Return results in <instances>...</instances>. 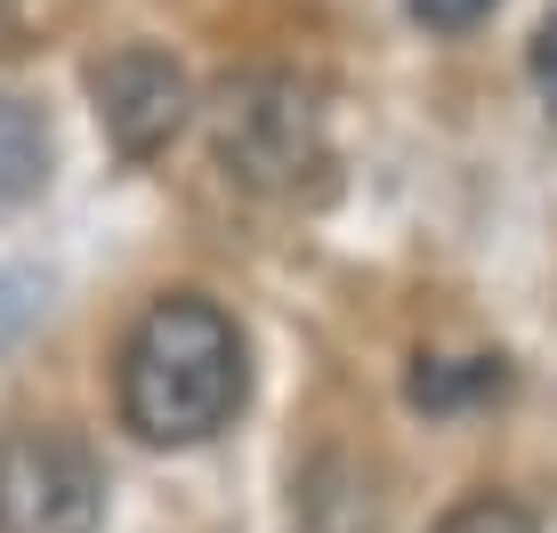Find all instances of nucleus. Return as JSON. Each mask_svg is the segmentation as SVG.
I'll use <instances>...</instances> for the list:
<instances>
[{"label":"nucleus","instance_id":"f257e3e1","mask_svg":"<svg viewBox=\"0 0 557 533\" xmlns=\"http://www.w3.org/2000/svg\"><path fill=\"white\" fill-rule=\"evenodd\" d=\"M243 388H251L243 332L202 292L153 299L122 348V421L146 445H202V436H219L243 412Z\"/></svg>","mask_w":557,"mask_h":533},{"label":"nucleus","instance_id":"f03ea898","mask_svg":"<svg viewBox=\"0 0 557 533\" xmlns=\"http://www.w3.org/2000/svg\"><path fill=\"white\" fill-rule=\"evenodd\" d=\"M219 162L243 186L292 195L323 170V106L292 73H243L219 89Z\"/></svg>","mask_w":557,"mask_h":533},{"label":"nucleus","instance_id":"7ed1b4c3","mask_svg":"<svg viewBox=\"0 0 557 533\" xmlns=\"http://www.w3.org/2000/svg\"><path fill=\"white\" fill-rule=\"evenodd\" d=\"M106 469L57 421H16L0 436V533H98Z\"/></svg>","mask_w":557,"mask_h":533},{"label":"nucleus","instance_id":"20e7f679","mask_svg":"<svg viewBox=\"0 0 557 533\" xmlns=\"http://www.w3.org/2000/svg\"><path fill=\"white\" fill-rule=\"evenodd\" d=\"M89 89H98L106 138L122 146V154H138V162L162 154V146L186 129V113H195V89H186V73L170 65V57H153V49L106 57V65L89 73Z\"/></svg>","mask_w":557,"mask_h":533},{"label":"nucleus","instance_id":"39448f33","mask_svg":"<svg viewBox=\"0 0 557 533\" xmlns=\"http://www.w3.org/2000/svg\"><path fill=\"white\" fill-rule=\"evenodd\" d=\"M49 178V129L25 98H0V202H25Z\"/></svg>","mask_w":557,"mask_h":533},{"label":"nucleus","instance_id":"423d86ee","mask_svg":"<svg viewBox=\"0 0 557 533\" xmlns=\"http://www.w3.org/2000/svg\"><path fill=\"white\" fill-rule=\"evenodd\" d=\"M502 364L493 356H469V364H420L412 372V405H429V412H453V405H469V396H502Z\"/></svg>","mask_w":557,"mask_h":533},{"label":"nucleus","instance_id":"0eeeda50","mask_svg":"<svg viewBox=\"0 0 557 533\" xmlns=\"http://www.w3.org/2000/svg\"><path fill=\"white\" fill-rule=\"evenodd\" d=\"M436 533H542V525H533V509L502 501V493H476V501L445 509V518H436Z\"/></svg>","mask_w":557,"mask_h":533},{"label":"nucleus","instance_id":"6e6552de","mask_svg":"<svg viewBox=\"0 0 557 533\" xmlns=\"http://www.w3.org/2000/svg\"><path fill=\"white\" fill-rule=\"evenodd\" d=\"M405 9H412L429 33H460V25H476V16H493L502 0H405Z\"/></svg>","mask_w":557,"mask_h":533},{"label":"nucleus","instance_id":"1a4fd4ad","mask_svg":"<svg viewBox=\"0 0 557 533\" xmlns=\"http://www.w3.org/2000/svg\"><path fill=\"white\" fill-rule=\"evenodd\" d=\"M533 89H542V106L557 113V9L542 16V33H533Z\"/></svg>","mask_w":557,"mask_h":533},{"label":"nucleus","instance_id":"9d476101","mask_svg":"<svg viewBox=\"0 0 557 533\" xmlns=\"http://www.w3.org/2000/svg\"><path fill=\"white\" fill-rule=\"evenodd\" d=\"M25 49V16H16V0H0V57Z\"/></svg>","mask_w":557,"mask_h":533}]
</instances>
